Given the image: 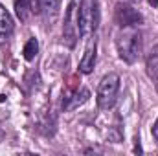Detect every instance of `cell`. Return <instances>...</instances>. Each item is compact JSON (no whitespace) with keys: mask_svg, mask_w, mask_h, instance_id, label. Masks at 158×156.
Here are the masks:
<instances>
[{"mask_svg":"<svg viewBox=\"0 0 158 156\" xmlns=\"http://www.w3.org/2000/svg\"><path fill=\"white\" fill-rule=\"evenodd\" d=\"M142 46H143V39H142V31L138 30V26H125L118 31L116 48H118L121 61L129 64L136 63L138 57L142 55Z\"/></svg>","mask_w":158,"mask_h":156,"instance_id":"6da1fadb","label":"cell"},{"mask_svg":"<svg viewBox=\"0 0 158 156\" xmlns=\"http://www.w3.org/2000/svg\"><path fill=\"white\" fill-rule=\"evenodd\" d=\"M119 92V76L118 74H107L103 76V79L99 81V86H98V107L103 109V110H109L114 107L116 103V97H118Z\"/></svg>","mask_w":158,"mask_h":156,"instance_id":"7a4b0ae2","label":"cell"},{"mask_svg":"<svg viewBox=\"0 0 158 156\" xmlns=\"http://www.w3.org/2000/svg\"><path fill=\"white\" fill-rule=\"evenodd\" d=\"M79 6H81V0H72L68 4V7H66V13H64L63 40L70 48L76 46L79 35H81V30H79Z\"/></svg>","mask_w":158,"mask_h":156,"instance_id":"3957f363","label":"cell"},{"mask_svg":"<svg viewBox=\"0 0 158 156\" xmlns=\"http://www.w3.org/2000/svg\"><path fill=\"white\" fill-rule=\"evenodd\" d=\"M99 24V11L96 0H81L79 6V30L81 35H92Z\"/></svg>","mask_w":158,"mask_h":156,"instance_id":"277c9868","label":"cell"},{"mask_svg":"<svg viewBox=\"0 0 158 156\" xmlns=\"http://www.w3.org/2000/svg\"><path fill=\"white\" fill-rule=\"evenodd\" d=\"M114 20L119 28H125V26H138L142 22V15L129 4L125 2H119L116 4V9H114Z\"/></svg>","mask_w":158,"mask_h":156,"instance_id":"5b68a950","label":"cell"},{"mask_svg":"<svg viewBox=\"0 0 158 156\" xmlns=\"http://www.w3.org/2000/svg\"><path fill=\"white\" fill-rule=\"evenodd\" d=\"M15 13L20 22H28L33 15L40 13L39 0H15Z\"/></svg>","mask_w":158,"mask_h":156,"instance_id":"8992f818","label":"cell"},{"mask_svg":"<svg viewBox=\"0 0 158 156\" xmlns=\"http://www.w3.org/2000/svg\"><path fill=\"white\" fill-rule=\"evenodd\" d=\"M96 53H98V44H96V40H92V42L86 46V50H85V53H83V59L79 61V72H81V74H90V72L94 70Z\"/></svg>","mask_w":158,"mask_h":156,"instance_id":"52a82bcc","label":"cell"},{"mask_svg":"<svg viewBox=\"0 0 158 156\" xmlns=\"http://www.w3.org/2000/svg\"><path fill=\"white\" fill-rule=\"evenodd\" d=\"M88 97H90V92H88L86 88H79V90L68 94V96L63 99V109H64L66 112H70V110L77 109L79 105H83Z\"/></svg>","mask_w":158,"mask_h":156,"instance_id":"ba28073f","label":"cell"},{"mask_svg":"<svg viewBox=\"0 0 158 156\" xmlns=\"http://www.w3.org/2000/svg\"><path fill=\"white\" fill-rule=\"evenodd\" d=\"M39 7L46 24L52 26V22L55 20V17L59 13V0H39Z\"/></svg>","mask_w":158,"mask_h":156,"instance_id":"9c48e42d","label":"cell"},{"mask_svg":"<svg viewBox=\"0 0 158 156\" xmlns=\"http://www.w3.org/2000/svg\"><path fill=\"white\" fill-rule=\"evenodd\" d=\"M13 31V18L9 11L0 4V40H6Z\"/></svg>","mask_w":158,"mask_h":156,"instance_id":"30bf717a","label":"cell"},{"mask_svg":"<svg viewBox=\"0 0 158 156\" xmlns=\"http://www.w3.org/2000/svg\"><path fill=\"white\" fill-rule=\"evenodd\" d=\"M147 72L158 86V46H155L147 55Z\"/></svg>","mask_w":158,"mask_h":156,"instance_id":"8fae6325","label":"cell"},{"mask_svg":"<svg viewBox=\"0 0 158 156\" xmlns=\"http://www.w3.org/2000/svg\"><path fill=\"white\" fill-rule=\"evenodd\" d=\"M37 51H39V42H37V39H31L26 42V46H24V59L26 61H33L35 59V55H37Z\"/></svg>","mask_w":158,"mask_h":156,"instance_id":"7c38bea8","label":"cell"},{"mask_svg":"<svg viewBox=\"0 0 158 156\" xmlns=\"http://www.w3.org/2000/svg\"><path fill=\"white\" fill-rule=\"evenodd\" d=\"M151 132H153V138L156 140V143H158V119L155 121V125H153V129H151Z\"/></svg>","mask_w":158,"mask_h":156,"instance_id":"4fadbf2b","label":"cell"},{"mask_svg":"<svg viewBox=\"0 0 158 156\" xmlns=\"http://www.w3.org/2000/svg\"><path fill=\"white\" fill-rule=\"evenodd\" d=\"M147 2H149L151 6H155V7H156V6H158V0H147Z\"/></svg>","mask_w":158,"mask_h":156,"instance_id":"5bb4252c","label":"cell"}]
</instances>
